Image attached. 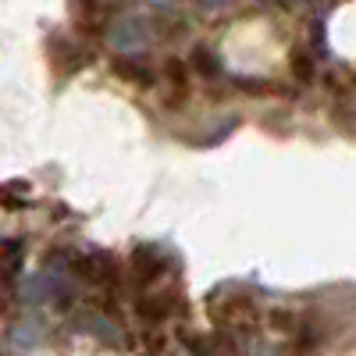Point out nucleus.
Here are the masks:
<instances>
[{
  "mask_svg": "<svg viewBox=\"0 0 356 356\" xmlns=\"http://www.w3.org/2000/svg\"><path fill=\"white\" fill-rule=\"evenodd\" d=\"M111 43L122 50V54H136V50L146 47V33H143L139 22H118L111 29Z\"/></svg>",
  "mask_w": 356,
  "mask_h": 356,
  "instance_id": "nucleus-1",
  "label": "nucleus"
}]
</instances>
